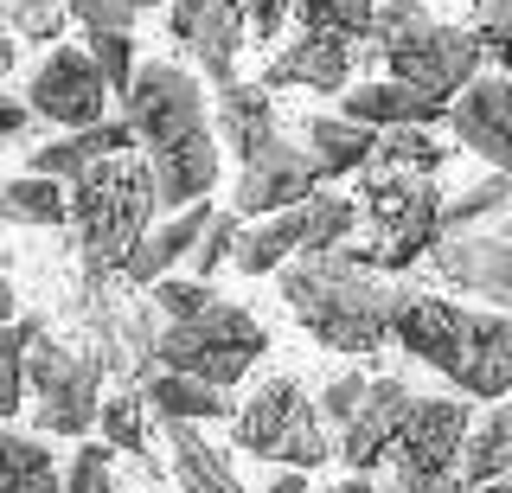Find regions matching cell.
Returning a JSON list of instances; mask_svg holds the SVG:
<instances>
[{"label": "cell", "mask_w": 512, "mask_h": 493, "mask_svg": "<svg viewBox=\"0 0 512 493\" xmlns=\"http://www.w3.org/2000/svg\"><path fill=\"white\" fill-rule=\"evenodd\" d=\"M282 301L301 327L333 353H378L391 340V301L397 289L378 276L372 263H359L346 244L333 250H295L282 263Z\"/></svg>", "instance_id": "1"}, {"label": "cell", "mask_w": 512, "mask_h": 493, "mask_svg": "<svg viewBox=\"0 0 512 493\" xmlns=\"http://www.w3.org/2000/svg\"><path fill=\"white\" fill-rule=\"evenodd\" d=\"M391 340L410 359H423L442 378H455L468 397H506L512 391V314L506 308L480 314V308H455L442 295L397 289Z\"/></svg>", "instance_id": "2"}, {"label": "cell", "mask_w": 512, "mask_h": 493, "mask_svg": "<svg viewBox=\"0 0 512 493\" xmlns=\"http://www.w3.org/2000/svg\"><path fill=\"white\" fill-rule=\"evenodd\" d=\"M71 225L84 237V263L90 269H122L128 244L148 231L154 218V173L148 161H128V154H103L71 180Z\"/></svg>", "instance_id": "3"}, {"label": "cell", "mask_w": 512, "mask_h": 493, "mask_svg": "<svg viewBox=\"0 0 512 493\" xmlns=\"http://www.w3.org/2000/svg\"><path fill=\"white\" fill-rule=\"evenodd\" d=\"M365 39H372V52L391 65V77L423 84V90H436V97H455L480 71L474 26H436L423 13V0H378Z\"/></svg>", "instance_id": "4"}, {"label": "cell", "mask_w": 512, "mask_h": 493, "mask_svg": "<svg viewBox=\"0 0 512 493\" xmlns=\"http://www.w3.org/2000/svg\"><path fill=\"white\" fill-rule=\"evenodd\" d=\"M263 353H269V333L256 327V314L237 308V301H218V295L205 301L199 314L167 321L154 333V365L192 372V378H205V385H218V391H231Z\"/></svg>", "instance_id": "5"}, {"label": "cell", "mask_w": 512, "mask_h": 493, "mask_svg": "<svg viewBox=\"0 0 512 493\" xmlns=\"http://www.w3.org/2000/svg\"><path fill=\"white\" fill-rule=\"evenodd\" d=\"M26 391H32V429L39 436H90L103 404V359L71 353L32 321L26 333Z\"/></svg>", "instance_id": "6"}, {"label": "cell", "mask_w": 512, "mask_h": 493, "mask_svg": "<svg viewBox=\"0 0 512 493\" xmlns=\"http://www.w3.org/2000/svg\"><path fill=\"white\" fill-rule=\"evenodd\" d=\"M365 173V212L378 218V250H359L352 257L372 269H410L436 244V218H442V193L429 173H397V167H359Z\"/></svg>", "instance_id": "7"}, {"label": "cell", "mask_w": 512, "mask_h": 493, "mask_svg": "<svg viewBox=\"0 0 512 493\" xmlns=\"http://www.w3.org/2000/svg\"><path fill=\"white\" fill-rule=\"evenodd\" d=\"M429 257L461 295H480L487 308L512 314V199H500L493 212H480L455 231H436Z\"/></svg>", "instance_id": "8"}, {"label": "cell", "mask_w": 512, "mask_h": 493, "mask_svg": "<svg viewBox=\"0 0 512 493\" xmlns=\"http://www.w3.org/2000/svg\"><path fill=\"white\" fill-rule=\"evenodd\" d=\"M122 116H128V129H135V141H148V148H167V141H180V135L212 129V122H205L199 77L167 65V58L135 65V77H128V90H122Z\"/></svg>", "instance_id": "9"}, {"label": "cell", "mask_w": 512, "mask_h": 493, "mask_svg": "<svg viewBox=\"0 0 512 493\" xmlns=\"http://www.w3.org/2000/svg\"><path fill=\"white\" fill-rule=\"evenodd\" d=\"M448 129L468 154H480L493 173H512V77L506 71H474L448 97Z\"/></svg>", "instance_id": "10"}, {"label": "cell", "mask_w": 512, "mask_h": 493, "mask_svg": "<svg viewBox=\"0 0 512 493\" xmlns=\"http://www.w3.org/2000/svg\"><path fill=\"white\" fill-rule=\"evenodd\" d=\"M103 103H109V84H103V71H96V58L77 52V45H58V52L32 71L26 109H32V116H45V122H58V129L103 122Z\"/></svg>", "instance_id": "11"}, {"label": "cell", "mask_w": 512, "mask_h": 493, "mask_svg": "<svg viewBox=\"0 0 512 493\" xmlns=\"http://www.w3.org/2000/svg\"><path fill=\"white\" fill-rule=\"evenodd\" d=\"M167 26H173V39L199 58V71L212 77L218 90L237 84V52H244V33H250L244 0H173Z\"/></svg>", "instance_id": "12"}, {"label": "cell", "mask_w": 512, "mask_h": 493, "mask_svg": "<svg viewBox=\"0 0 512 493\" xmlns=\"http://www.w3.org/2000/svg\"><path fill=\"white\" fill-rule=\"evenodd\" d=\"M474 397H416L404 429L391 442V461L397 474H455V455H461V436L474 423Z\"/></svg>", "instance_id": "13"}, {"label": "cell", "mask_w": 512, "mask_h": 493, "mask_svg": "<svg viewBox=\"0 0 512 493\" xmlns=\"http://www.w3.org/2000/svg\"><path fill=\"white\" fill-rule=\"evenodd\" d=\"M314 186H320V173H314L308 154H301V141H288L276 129L256 154H244V173H237V212L269 218V212H282V205H301Z\"/></svg>", "instance_id": "14"}, {"label": "cell", "mask_w": 512, "mask_h": 493, "mask_svg": "<svg viewBox=\"0 0 512 493\" xmlns=\"http://www.w3.org/2000/svg\"><path fill=\"white\" fill-rule=\"evenodd\" d=\"M410 404H416V391L404 385V378H365V397H359V410L340 423L333 455H340L352 474H372L378 461H391V442H397V429H404Z\"/></svg>", "instance_id": "15"}, {"label": "cell", "mask_w": 512, "mask_h": 493, "mask_svg": "<svg viewBox=\"0 0 512 493\" xmlns=\"http://www.w3.org/2000/svg\"><path fill=\"white\" fill-rule=\"evenodd\" d=\"M340 116L365 122V129H436L448 116V97L423 84H404V77H384V84H359V90H340Z\"/></svg>", "instance_id": "16"}, {"label": "cell", "mask_w": 512, "mask_h": 493, "mask_svg": "<svg viewBox=\"0 0 512 493\" xmlns=\"http://www.w3.org/2000/svg\"><path fill=\"white\" fill-rule=\"evenodd\" d=\"M148 173H154V199L167 205V212L205 199L218 186V135L199 129V135L167 141V148H148Z\"/></svg>", "instance_id": "17"}, {"label": "cell", "mask_w": 512, "mask_h": 493, "mask_svg": "<svg viewBox=\"0 0 512 493\" xmlns=\"http://www.w3.org/2000/svg\"><path fill=\"white\" fill-rule=\"evenodd\" d=\"M352 77V45L333 33H301L276 65L263 71V90H333L340 97Z\"/></svg>", "instance_id": "18"}, {"label": "cell", "mask_w": 512, "mask_h": 493, "mask_svg": "<svg viewBox=\"0 0 512 493\" xmlns=\"http://www.w3.org/2000/svg\"><path fill=\"white\" fill-rule=\"evenodd\" d=\"M308 404V391L295 385V378H269L263 391L250 397L244 410H231V429H237V449L256 455V461H276L288 423H295V410Z\"/></svg>", "instance_id": "19"}, {"label": "cell", "mask_w": 512, "mask_h": 493, "mask_svg": "<svg viewBox=\"0 0 512 493\" xmlns=\"http://www.w3.org/2000/svg\"><path fill=\"white\" fill-rule=\"evenodd\" d=\"M205 218H212V205L192 199V205H180V212H173L160 231H141L135 244H128V257H122V276H128V282H160L180 257H192V244H199Z\"/></svg>", "instance_id": "20"}, {"label": "cell", "mask_w": 512, "mask_h": 493, "mask_svg": "<svg viewBox=\"0 0 512 493\" xmlns=\"http://www.w3.org/2000/svg\"><path fill=\"white\" fill-rule=\"evenodd\" d=\"M128 148H135V129H128V116H122V122H84V129H71L64 141H45V148L32 154L26 173H52V180L71 186L90 161H103V154H128Z\"/></svg>", "instance_id": "21"}, {"label": "cell", "mask_w": 512, "mask_h": 493, "mask_svg": "<svg viewBox=\"0 0 512 493\" xmlns=\"http://www.w3.org/2000/svg\"><path fill=\"white\" fill-rule=\"evenodd\" d=\"M372 141H378V129H365V122H352V116H308L301 154L314 161L320 180H346V173H359L372 161Z\"/></svg>", "instance_id": "22"}, {"label": "cell", "mask_w": 512, "mask_h": 493, "mask_svg": "<svg viewBox=\"0 0 512 493\" xmlns=\"http://www.w3.org/2000/svg\"><path fill=\"white\" fill-rule=\"evenodd\" d=\"M301 244H308V199H301V205H282V212H269L256 231H237L231 263L244 269V276H269V269H282Z\"/></svg>", "instance_id": "23"}, {"label": "cell", "mask_w": 512, "mask_h": 493, "mask_svg": "<svg viewBox=\"0 0 512 493\" xmlns=\"http://www.w3.org/2000/svg\"><path fill=\"white\" fill-rule=\"evenodd\" d=\"M167 442H173V481H180V493H250L237 481L231 455L199 436V423H167Z\"/></svg>", "instance_id": "24"}, {"label": "cell", "mask_w": 512, "mask_h": 493, "mask_svg": "<svg viewBox=\"0 0 512 493\" xmlns=\"http://www.w3.org/2000/svg\"><path fill=\"white\" fill-rule=\"evenodd\" d=\"M141 404H148L160 423H218V417H231V397L218 385H205V378H192V372H167V365L148 378Z\"/></svg>", "instance_id": "25"}, {"label": "cell", "mask_w": 512, "mask_h": 493, "mask_svg": "<svg viewBox=\"0 0 512 493\" xmlns=\"http://www.w3.org/2000/svg\"><path fill=\"white\" fill-rule=\"evenodd\" d=\"M455 468H461V487H468V493L487 487V481H500V474H512V404L487 410V423H468Z\"/></svg>", "instance_id": "26"}, {"label": "cell", "mask_w": 512, "mask_h": 493, "mask_svg": "<svg viewBox=\"0 0 512 493\" xmlns=\"http://www.w3.org/2000/svg\"><path fill=\"white\" fill-rule=\"evenodd\" d=\"M269 135H276V103H269V90L263 84H224L218 90V141H231L237 161H244Z\"/></svg>", "instance_id": "27"}, {"label": "cell", "mask_w": 512, "mask_h": 493, "mask_svg": "<svg viewBox=\"0 0 512 493\" xmlns=\"http://www.w3.org/2000/svg\"><path fill=\"white\" fill-rule=\"evenodd\" d=\"M0 218H7V225H64V218H71L64 180H52V173L0 180Z\"/></svg>", "instance_id": "28"}, {"label": "cell", "mask_w": 512, "mask_h": 493, "mask_svg": "<svg viewBox=\"0 0 512 493\" xmlns=\"http://www.w3.org/2000/svg\"><path fill=\"white\" fill-rule=\"evenodd\" d=\"M0 493H58V461L32 436H13L0 423Z\"/></svg>", "instance_id": "29"}, {"label": "cell", "mask_w": 512, "mask_h": 493, "mask_svg": "<svg viewBox=\"0 0 512 493\" xmlns=\"http://www.w3.org/2000/svg\"><path fill=\"white\" fill-rule=\"evenodd\" d=\"M448 161V141H429V129H378L372 141V161L365 167H397V173H429L436 180V167Z\"/></svg>", "instance_id": "30"}, {"label": "cell", "mask_w": 512, "mask_h": 493, "mask_svg": "<svg viewBox=\"0 0 512 493\" xmlns=\"http://www.w3.org/2000/svg\"><path fill=\"white\" fill-rule=\"evenodd\" d=\"M378 0H288V13L301 20V33H333V39H365L372 33Z\"/></svg>", "instance_id": "31"}, {"label": "cell", "mask_w": 512, "mask_h": 493, "mask_svg": "<svg viewBox=\"0 0 512 493\" xmlns=\"http://www.w3.org/2000/svg\"><path fill=\"white\" fill-rule=\"evenodd\" d=\"M26 333H32V321L0 327V423L26 404Z\"/></svg>", "instance_id": "32"}, {"label": "cell", "mask_w": 512, "mask_h": 493, "mask_svg": "<svg viewBox=\"0 0 512 493\" xmlns=\"http://www.w3.org/2000/svg\"><path fill=\"white\" fill-rule=\"evenodd\" d=\"M327 455H333L327 423H320V410H314V404H301V410H295V423H288V436H282V449H276V461H288V468H320Z\"/></svg>", "instance_id": "33"}, {"label": "cell", "mask_w": 512, "mask_h": 493, "mask_svg": "<svg viewBox=\"0 0 512 493\" xmlns=\"http://www.w3.org/2000/svg\"><path fill=\"white\" fill-rule=\"evenodd\" d=\"M84 52L96 58V71H103L109 97H122V90H128V77H135V39L116 33V26H96V33L84 39Z\"/></svg>", "instance_id": "34"}, {"label": "cell", "mask_w": 512, "mask_h": 493, "mask_svg": "<svg viewBox=\"0 0 512 493\" xmlns=\"http://www.w3.org/2000/svg\"><path fill=\"white\" fill-rule=\"evenodd\" d=\"M237 231H244V212H237V205H231V212H212V218H205L199 244H192V276L212 282V269L237 250Z\"/></svg>", "instance_id": "35"}, {"label": "cell", "mask_w": 512, "mask_h": 493, "mask_svg": "<svg viewBox=\"0 0 512 493\" xmlns=\"http://www.w3.org/2000/svg\"><path fill=\"white\" fill-rule=\"evenodd\" d=\"M500 199H512V173H487V180H480V186H468L461 199H442V218H436V231H455V225H468V218L493 212Z\"/></svg>", "instance_id": "36"}, {"label": "cell", "mask_w": 512, "mask_h": 493, "mask_svg": "<svg viewBox=\"0 0 512 493\" xmlns=\"http://www.w3.org/2000/svg\"><path fill=\"white\" fill-rule=\"evenodd\" d=\"M480 26H474V39H480V58H493L506 77H512V0H480Z\"/></svg>", "instance_id": "37"}, {"label": "cell", "mask_w": 512, "mask_h": 493, "mask_svg": "<svg viewBox=\"0 0 512 493\" xmlns=\"http://www.w3.org/2000/svg\"><path fill=\"white\" fill-rule=\"evenodd\" d=\"M96 423H103L109 449H141V397H103Z\"/></svg>", "instance_id": "38"}, {"label": "cell", "mask_w": 512, "mask_h": 493, "mask_svg": "<svg viewBox=\"0 0 512 493\" xmlns=\"http://www.w3.org/2000/svg\"><path fill=\"white\" fill-rule=\"evenodd\" d=\"M205 301H212V282H199V276H160L154 282V308L167 314V321H186Z\"/></svg>", "instance_id": "39"}, {"label": "cell", "mask_w": 512, "mask_h": 493, "mask_svg": "<svg viewBox=\"0 0 512 493\" xmlns=\"http://www.w3.org/2000/svg\"><path fill=\"white\" fill-rule=\"evenodd\" d=\"M58 493H116V481H109V449H96V442H84Z\"/></svg>", "instance_id": "40"}, {"label": "cell", "mask_w": 512, "mask_h": 493, "mask_svg": "<svg viewBox=\"0 0 512 493\" xmlns=\"http://www.w3.org/2000/svg\"><path fill=\"white\" fill-rule=\"evenodd\" d=\"M359 397H365V372H340V378H327V391H320V423H346L352 410H359Z\"/></svg>", "instance_id": "41"}, {"label": "cell", "mask_w": 512, "mask_h": 493, "mask_svg": "<svg viewBox=\"0 0 512 493\" xmlns=\"http://www.w3.org/2000/svg\"><path fill=\"white\" fill-rule=\"evenodd\" d=\"M71 13L84 20V33H96V26H116V33H128V26L141 20V13L122 7V0H71Z\"/></svg>", "instance_id": "42"}, {"label": "cell", "mask_w": 512, "mask_h": 493, "mask_svg": "<svg viewBox=\"0 0 512 493\" xmlns=\"http://www.w3.org/2000/svg\"><path fill=\"white\" fill-rule=\"evenodd\" d=\"M13 20H20V33H32V39H58V0H20L13 7Z\"/></svg>", "instance_id": "43"}, {"label": "cell", "mask_w": 512, "mask_h": 493, "mask_svg": "<svg viewBox=\"0 0 512 493\" xmlns=\"http://www.w3.org/2000/svg\"><path fill=\"white\" fill-rule=\"evenodd\" d=\"M244 13H250L256 39H276V33H282V20H288V0H244Z\"/></svg>", "instance_id": "44"}, {"label": "cell", "mask_w": 512, "mask_h": 493, "mask_svg": "<svg viewBox=\"0 0 512 493\" xmlns=\"http://www.w3.org/2000/svg\"><path fill=\"white\" fill-rule=\"evenodd\" d=\"M26 116H32V109H26V103H13L7 90H0V135H20V129H26Z\"/></svg>", "instance_id": "45"}, {"label": "cell", "mask_w": 512, "mask_h": 493, "mask_svg": "<svg viewBox=\"0 0 512 493\" xmlns=\"http://www.w3.org/2000/svg\"><path fill=\"white\" fill-rule=\"evenodd\" d=\"M263 493H308V468H288V474H276Z\"/></svg>", "instance_id": "46"}, {"label": "cell", "mask_w": 512, "mask_h": 493, "mask_svg": "<svg viewBox=\"0 0 512 493\" xmlns=\"http://www.w3.org/2000/svg\"><path fill=\"white\" fill-rule=\"evenodd\" d=\"M13 71V39H7V26H0V77Z\"/></svg>", "instance_id": "47"}, {"label": "cell", "mask_w": 512, "mask_h": 493, "mask_svg": "<svg viewBox=\"0 0 512 493\" xmlns=\"http://www.w3.org/2000/svg\"><path fill=\"white\" fill-rule=\"evenodd\" d=\"M13 321V289H7V276H0V327Z\"/></svg>", "instance_id": "48"}, {"label": "cell", "mask_w": 512, "mask_h": 493, "mask_svg": "<svg viewBox=\"0 0 512 493\" xmlns=\"http://www.w3.org/2000/svg\"><path fill=\"white\" fill-rule=\"evenodd\" d=\"M474 493H512V474H500V481H487V487H474Z\"/></svg>", "instance_id": "49"}, {"label": "cell", "mask_w": 512, "mask_h": 493, "mask_svg": "<svg viewBox=\"0 0 512 493\" xmlns=\"http://www.w3.org/2000/svg\"><path fill=\"white\" fill-rule=\"evenodd\" d=\"M122 7H128V13H148V7H160V0H122Z\"/></svg>", "instance_id": "50"}]
</instances>
